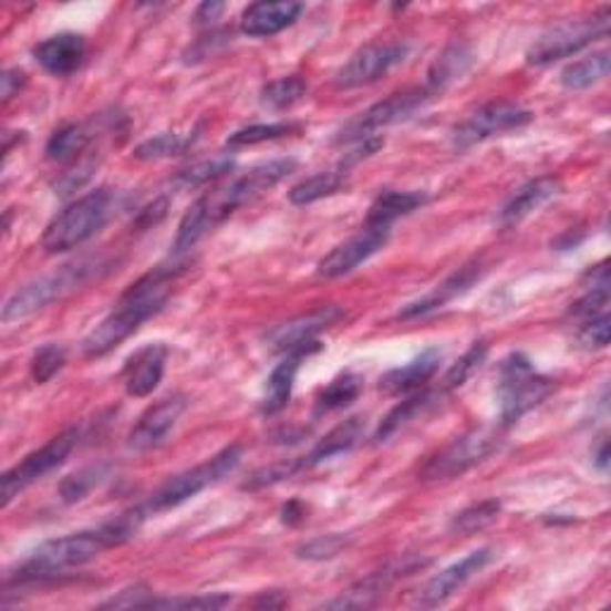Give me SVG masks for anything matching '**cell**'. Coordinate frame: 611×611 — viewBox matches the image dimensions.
<instances>
[{"label": "cell", "instance_id": "24", "mask_svg": "<svg viewBox=\"0 0 611 611\" xmlns=\"http://www.w3.org/2000/svg\"><path fill=\"white\" fill-rule=\"evenodd\" d=\"M301 12V3H253L241 14V32L253 39L275 37L292 27Z\"/></svg>", "mask_w": 611, "mask_h": 611}, {"label": "cell", "instance_id": "14", "mask_svg": "<svg viewBox=\"0 0 611 611\" xmlns=\"http://www.w3.org/2000/svg\"><path fill=\"white\" fill-rule=\"evenodd\" d=\"M390 239V227L365 225L359 235L346 239L340 247H334L323 261L318 263V275L325 280H338L356 270L361 263L369 261Z\"/></svg>", "mask_w": 611, "mask_h": 611}, {"label": "cell", "instance_id": "3", "mask_svg": "<svg viewBox=\"0 0 611 611\" xmlns=\"http://www.w3.org/2000/svg\"><path fill=\"white\" fill-rule=\"evenodd\" d=\"M187 263L158 266L151 270L139 282H134L125 294L120 297L117 309L103 318L82 342V354L86 359H101L111 354L122 342L139 330L148 318L165 309L167 299L173 294V284L185 272Z\"/></svg>", "mask_w": 611, "mask_h": 611}, {"label": "cell", "instance_id": "18", "mask_svg": "<svg viewBox=\"0 0 611 611\" xmlns=\"http://www.w3.org/2000/svg\"><path fill=\"white\" fill-rule=\"evenodd\" d=\"M423 567H425V561H421V559L387 563L385 569H380V571L371 573L369 578L359 580L356 586H351L346 592L340 594L338 600L328 602L325 607L328 609H365V607H373L382 598V594H385V590L394 583L396 578H404V576L414 573Z\"/></svg>", "mask_w": 611, "mask_h": 611}, {"label": "cell", "instance_id": "30", "mask_svg": "<svg viewBox=\"0 0 611 611\" xmlns=\"http://www.w3.org/2000/svg\"><path fill=\"white\" fill-rule=\"evenodd\" d=\"M91 130L86 125H65L51 134L45 144V158L53 163H72L82 156L91 144Z\"/></svg>", "mask_w": 611, "mask_h": 611}, {"label": "cell", "instance_id": "7", "mask_svg": "<svg viewBox=\"0 0 611 611\" xmlns=\"http://www.w3.org/2000/svg\"><path fill=\"white\" fill-rule=\"evenodd\" d=\"M501 442V425L473 427V431L464 433L462 437L452 439L447 447H442L433 456H427V462L418 470V478L425 483H437L464 476V473L476 468L478 464L487 462L495 452H499Z\"/></svg>", "mask_w": 611, "mask_h": 611}, {"label": "cell", "instance_id": "11", "mask_svg": "<svg viewBox=\"0 0 611 611\" xmlns=\"http://www.w3.org/2000/svg\"><path fill=\"white\" fill-rule=\"evenodd\" d=\"M433 99H435V94L425 84L400 91V94H392L385 101L371 105V108L363 111L359 117L346 122V127H342V132L334 136V142L351 144V142L369 139V136H375L373 132L396 125V122H402V120H408Z\"/></svg>", "mask_w": 611, "mask_h": 611}, {"label": "cell", "instance_id": "40", "mask_svg": "<svg viewBox=\"0 0 611 611\" xmlns=\"http://www.w3.org/2000/svg\"><path fill=\"white\" fill-rule=\"evenodd\" d=\"M301 127L299 125H292V122H272V125H251V127H244L239 132H235L232 136L227 139V146H256V144H263V142H275V139H282V136H289L299 132Z\"/></svg>", "mask_w": 611, "mask_h": 611}, {"label": "cell", "instance_id": "21", "mask_svg": "<svg viewBox=\"0 0 611 611\" xmlns=\"http://www.w3.org/2000/svg\"><path fill=\"white\" fill-rule=\"evenodd\" d=\"M37 63L53 76H70L82 68L86 58V41L82 34L63 32L41 41L34 49Z\"/></svg>", "mask_w": 611, "mask_h": 611}, {"label": "cell", "instance_id": "9", "mask_svg": "<svg viewBox=\"0 0 611 611\" xmlns=\"http://www.w3.org/2000/svg\"><path fill=\"white\" fill-rule=\"evenodd\" d=\"M609 20H611L609 8H602L600 12L590 14V18L569 20L547 29V32L535 39V43L528 49V63L538 68L557 63L561 58H569L578 51H583L586 45L594 43L598 39H607Z\"/></svg>", "mask_w": 611, "mask_h": 611}, {"label": "cell", "instance_id": "50", "mask_svg": "<svg viewBox=\"0 0 611 611\" xmlns=\"http://www.w3.org/2000/svg\"><path fill=\"white\" fill-rule=\"evenodd\" d=\"M225 10L222 3H204V6H198L196 10V22L198 24H206V22H213V20H218V14Z\"/></svg>", "mask_w": 611, "mask_h": 611}, {"label": "cell", "instance_id": "16", "mask_svg": "<svg viewBox=\"0 0 611 611\" xmlns=\"http://www.w3.org/2000/svg\"><path fill=\"white\" fill-rule=\"evenodd\" d=\"M344 315L340 306H323V309H315L311 313H303L294 320H287V323L278 325L268 332V344L278 354H289V351L315 344L318 334L332 328L338 320Z\"/></svg>", "mask_w": 611, "mask_h": 611}, {"label": "cell", "instance_id": "26", "mask_svg": "<svg viewBox=\"0 0 611 611\" xmlns=\"http://www.w3.org/2000/svg\"><path fill=\"white\" fill-rule=\"evenodd\" d=\"M363 433H365V418H359V416L346 418L340 425H334L323 439H318V445L309 454L301 456L303 470L323 464L332 456H340L349 449H354L359 445V439L363 437Z\"/></svg>", "mask_w": 611, "mask_h": 611}, {"label": "cell", "instance_id": "1", "mask_svg": "<svg viewBox=\"0 0 611 611\" xmlns=\"http://www.w3.org/2000/svg\"><path fill=\"white\" fill-rule=\"evenodd\" d=\"M146 514V509H136L130 514H122L94 530L72 532L65 535V538L43 542L18 569L6 576V590L49 583V580L60 578L70 569L84 567V563L96 559L105 549L125 545L132 535L139 530Z\"/></svg>", "mask_w": 611, "mask_h": 611}, {"label": "cell", "instance_id": "12", "mask_svg": "<svg viewBox=\"0 0 611 611\" xmlns=\"http://www.w3.org/2000/svg\"><path fill=\"white\" fill-rule=\"evenodd\" d=\"M532 122V113L514 101H493L470 113L452 134L456 148H470L497 134L521 130Z\"/></svg>", "mask_w": 611, "mask_h": 611}, {"label": "cell", "instance_id": "4", "mask_svg": "<svg viewBox=\"0 0 611 611\" xmlns=\"http://www.w3.org/2000/svg\"><path fill=\"white\" fill-rule=\"evenodd\" d=\"M113 213V191L96 189L76 198L63 213L45 227L41 237V249L45 253H65L94 237L99 229L108 222Z\"/></svg>", "mask_w": 611, "mask_h": 611}, {"label": "cell", "instance_id": "22", "mask_svg": "<svg viewBox=\"0 0 611 611\" xmlns=\"http://www.w3.org/2000/svg\"><path fill=\"white\" fill-rule=\"evenodd\" d=\"M480 275H483L480 263H466L464 268H458L456 272H452L445 282H439L431 294H425L423 299L408 303L406 309L400 311V318L402 320H414V318L433 313L437 309H445L449 301L466 294L468 289L480 280Z\"/></svg>", "mask_w": 611, "mask_h": 611}, {"label": "cell", "instance_id": "38", "mask_svg": "<svg viewBox=\"0 0 611 611\" xmlns=\"http://www.w3.org/2000/svg\"><path fill=\"white\" fill-rule=\"evenodd\" d=\"M485 356H487V344H485V342H476V344H473V346L466 351V354H464L462 359H458V361L452 365V369L447 371L445 380H442L439 390L445 392V394H449V392H454V390H458V387H464L466 382L473 377V373H476V371L480 369L483 361H485Z\"/></svg>", "mask_w": 611, "mask_h": 611}, {"label": "cell", "instance_id": "29", "mask_svg": "<svg viewBox=\"0 0 611 611\" xmlns=\"http://www.w3.org/2000/svg\"><path fill=\"white\" fill-rule=\"evenodd\" d=\"M442 396H445V392L442 390H435V392H418L414 396H408L406 402L396 404L390 414L385 416V421L380 423L377 433H375V442H387L394 433H400L404 425H408L414 418H418L421 414H425L427 408H431L433 404H437Z\"/></svg>", "mask_w": 611, "mask_h": 611}, {"label": "cell", "instance_id": "44", "mask_svg": "<svg viewBox=\"0 0 611 611\" xmlns=\"http://www.w3.org/2000/svg\"><path fill=\"white\" fill-rule=\"evenodd\" d=\"M229 602V594L213 592V594H196V598H175V600H156L153 598L146 609H196V611H213L222 609Z\"/></svg>", "mask_w": 611, "mask_h": 611}, {"label": "cell", "instance_id": "2", "mask_svg": "<svg viewBox=\"0 0 611 611\" xmlns=\"http://www.w3.org/2000/svg\"><path fill=\"white\" fill-rule=\"evenodd\" d=\"M297 170L294 158H275L251 167V170L232 177L222 187L206 191L179 220L175 237V253H185L194 249L213 227L232 216L235 210L256 201L268 189L278 187Z\"/></svg>", "mask_w": 611, "mask_h": 611}, {"label": "cell", "instance_id": "27", "mask_svg": "<svg viewBox=\"0 0 611 611\" xmlns=\"http://www.w3.org/2000/svg\"><path fill=\"white\" fill-rule=\"evenodd\" d=\"M427 204V194L423 191H394L387 189L382 191L371 210L369 218H365V225H380V227H392L394 220H400L408 213H414Z\"/></svg>", "mask_w": 611, "mask_h": 611}, {"label": "cell", "instance_id": "25", "mask_svg": "<svg viewBox=\"0 0 611 611\" xmlns=\"http://www.w3.org/2000/svg\"><path fill=\"white\" fill-rule=\"evenodd\" d=\"M559 191H561V179L552 177V175L528 182V185H524L509 198L507 204L501 206L499 222L504 227H509V225L526 220L530 213H535L540 206H545L549 198H555Z\"/></svg>", "mask_w": 611, "mask_h": 611}, {"label": "cell", "instance_id": "36", "mask_svg": "<svg viewBox=\"0 0 611 611\" xmlns=\"http://www.w3.org/2000/svg\"><path fill=\"white\" fill-rule=\"evenodd\" d=\"M108 476V464H96V466H86L82 470L72 473L70 478L60 483V499L65 504H76L86 499V495L94 490L101 480Z\"/></svg>", "mask_w": 611, "mask_h": 611}, {"label": "cell", "instance_id": "20", "mask_svg": "<svg viewBox=\"0 0 611 611\" xmlns=\"http://www.w3.org/2000/svg\"><path fill=\"white\" fill-rule=\"evenodd\" d=\"M167 361V346L165 344H148L136 351V354L127 361L125 371H122V380H125V390L130 396L144 400V396L153 394L160 385Z\"/></svg>", "mask_w": 611, "mask_h": 611}, {"label": "cell", "instance_id": "42", "mask_svg": "<svg viewBox=\"0 0 611 611\" xmlns=\"http://www.w3.org/2000/svg\"><path fill=\"white\" fill-rule=\"evenodd\" d=\"M65 361H68L65 346H60V344L41 346L34 354V359H32V377H34L37 385H43V382H49L51 377H55L60 371H63Z\"/></svg>", "mask_w": 611, "mask_h": 611}, {"label": "cell", "instance_id": "5", "mask_svg": "<svg viewBox=\"0 0 611 611\" xmlns=\"http://www.w3.org/2000/svg\"><path fill=\"white\" fill-rule=\"evenodd\" d=\"M557 382L535 371L528 356L511 354L499 365V421L507 427L555 394Z\"/></svg>", "mask_w": 611, "mask_h": 611}, {"label": "cell", "instance_id": "31", "mask_svg": "<svg viewBox=\"0 0 611 611\" xmlns=\"http://www.w3.org/2000/svg\"><path fill=\"white\" fill-rule=\"evenodd\" d=\"M607 74H609V53L598 51L588 58L576 60V63H571L569 68H563L561 84L569 91H583L607 80Z\"/></svg>", "mask_w": 611, "mask_h": 611}, {"label": "cell", "instance_id": "15", "mask_svg": "<svg viewBox=\"0 0 611 611\" xmlns=\"http://www.w3.org/2000/svg\"><path fill=\"white\" fill-rule=\"evenodd\" d=\"M493 557L495 555L490 547H480V549H476V552L466 555L462 561H456L445 571L433 576L425 583V588L418 592V607L433 609V607L445 604L452 594H456L468 583L470 578H476L487 567V563L493 561Z\"/></svg>", "mask_w": 611, "mask_h": 611}, {"label": "cell", "instance_id": "17", "mask_svg": "<svg viewBox=\"0 0 611 611\" xmlns=\"http://www.w3.org/2000/svg\"><path fill=\"white\" fill-rule=\"evenodd\" d=\"M185 408H187V396H182V394L165 396L163 402L151 406L146 414L136 421V425L132 427V433L127 437V447L132 452L156 449L160 442L170 435V431L177 425L182 414H185Z\"/></svg>", "mask_w": 611, "mask_h": 611}, {"label": "cell", "instance_id": "46", "mask_svg": "<svg viewBox=\"0 0 611 611\" xmlns=\"http://www.w3.org/2000/svg\"><path fill=\"white\" fill-rule=\"evenodd\" d=\"M91 173H94V160L80 163L76 167H72V170L63 173V175H60V179L55 182L58 194L65 196V194H72V191H76L80 187H84L86 182H89V177H91Z\"/></svg>", "mask_w": 611, "mask_h": 611}, {"label": "cell", "instance_id": "37", "mask_svg": "<svg viewBox=\"0 0 611 611\" xmlns=\"http://www.w3.org/2000/svg\"><path fill=\"white\" fill-rule=\"evenodd\" d=\"M499 511H501L499 499H485L480 504H473V507L454 516L452 530L462 532V535H473V532H478L490 524H495L499 518Z\"/></svg>", "mask_w": 611, "mask_h": 611}, {"label": "cell", "instance_id": "23", "mask_svg": "<svg viewBox=\"0 0 611 611\" xmlns=\"http://www.w3.org/2000/svg\"><path fill=\"white\" fill-rule=\"evenodd\" d=\"M442 363V351L439 349H425L421 356L408 361L402 369H394L382 375L380 390L390 396H400L408 392H418L427 385V380H433L439 371Z\"/></svg>", "mask_w": 611, "mask_h": 611}, {"label": "cell", "instance_id": "45", "mask_svg": "<svg viewBox=\"0 0 611 611\" xmlns=\"http://www.w3.org/2000/svg\"><path fill=\"white\" fill-rule=\"evenodd\" d=\"M611 338V318L609 313H600L590 320H586L583 325H580L578 340L588 349H604L609 344Z\"/></svg>", "mask_w": 611, "mask_h": 611}, {"label": "cell", "instance_id": "48", "mask_svg": "<svg viewBox=\"0 0 611 611\" xmlns=\"http://www.w3.org/2000/svg\"><path fill=\"white\" fill-rule=\"evenodd\" d=\"M24 82L27 80H24L22 70H6L3 72V103H8L12 96H18Z\"/></svg>", "mask_w": 611, "mask_h": 611}, {"label": "cell", "instance_id": "6", "mask_svg": "<svg viewBox=\"0 0 611 611\" xmlns=\"http://www.w3.org/2000/svg\"><path fill=\"white\" fill-rule=\"evenodd\" d=\"M101 268H103L101 261H86L84 258V261H80V263L63 266L55 272H49V275H43V278L24 284L6 301L3 323L10 325V323H18V320L34 315L37 311L45 309V306H51L53 301L74 292L76 287L89 282Z\"/></svg>", "mask_w": 611, "mask_h": 611}, {"label": "cell", "instance_id": "41", "mask_svg": "<svg viewBox=\"0 0 611 611\" xmlns=\"http://www.w3.org/2000/svg\"><path fill=\"white\" fill-rule=\"evenodd\" d=\"M351 545V535L342 532H332V535H320V538L306 542L297 549L299 559H309V561H323L342 555L344 549Z\"/></svg>", "mask_w": 611, "mask_h": 611}, {"label": "cell", "instance_id": "28", "mask_svg": "<svg viewBox=\"0 0 611 611\" xmlns=\"http://www.w3.org/2000/svg\"><path fill=\"white\" fill-rule=\"evenodd\" d=\"M363 392V377L356 373H344L334 377L330 385L318 392L315 404H313V418H323L334 411L346 408L354 404Z\"/></svg>", "mask_w": 611, "mask_h": 611}, {"label": "cell", "instance_id": "39", "mask_svg": "<svg viewBox=\"0 0 611 611\" xmlns=\"http://www.w3.org/2000/svg\"><path fill=\"white\" fill-rule=\"evenodd\" d=\"M196 136H182V134H158L153 136V139L144 142L136 146L134 156L139 160H158V158H170V156H179V153H185Z\"/></svg>", "mask_w": 611, "mask_h": 611}, {"label": "cell", "instance_id": "43", "mask_svg": "<svg viewBox=\"0 0 611 611\" xmlns=\"http://www.w3.org/2000/svg\"><path fill=\"white\" fill-rule=\"evenodd\" d=\"M299 470H303V464L301 458H289V462H280V464H272L268 468H261L256 470L253 476L244 483V490H263V487H270V485H278L282 480H289L292 476H297Z\"/></svg>", "mask_w": 611, "mask_h": 611}, {"label": "cell", "instance_id": "34", "mask_svg": "<svg viewBox=\"0 0 611 611\" xmlns=\"http://www.w3.org/2000/svg\"><path fill=\"white\" fill-rule=\"evenodd\" d=\"M309 86L301 80V76H280V80H272L261 89V103L270 111H287L297 105Z\"/></svg>", "mask_w": 611, "mask_h": 611}, {"label": "cell", "instance_id": "47", "mask_svg": "<svg viewBox=\"0 0 611 611\" xmlns=\"http://www.w3.org/2000/svg\"><path fill=\"white\" fill-rule=\"evenodd\" d=\"M153 600V594L144 588V586H134V588H127V590H122L117 598L108 600V602H103L101 607L103 609H132V607H142L146 609L148 602Z\"/></svg>", "mask_w": 611, "mask_h": 611}, {"label": "cell", "instance_id": "35", "mask_svg": "<svg viewBox=\"0 0 611 611\" xmlns=\"http://www.w3.org/2000/svg\"><path fill=\"white\" fill-rule=\"evenodd\" d=\"M232 170H235V158L232 156H216L210 160L191 163L189 167H185V170H179L175 175V185L182 187V189L201 187V185H208V182L218 179V177L232 173Z\"/></svg>", "mask_w": 611, "mask_h": 611}, {"label": "cell", "instance_id": "32", "mask_svg": "<svg viewBox=\"0 0 611 611\" xmlns=\"http://www.w3.org/2000/svg\"><path fill=\"white\" fill-rule=\"evenodd\" d=\"M346 185V173L342 170H328V173H318L306 177L299 185L289 189V201L294 206H309L313 201H320V198H328L332 194H338Z\"/></svg>", "mask_w": 611, "mask_h": 611}, {"label": "cell", "instance_id": "19", "mask_svg": "<svg viewBox=\"0 0 611 611\" xmlns=\"http://www.w3.org/2000/svg\"><path fill=\"white\" fill-rule=\"evenodd\" d=\"M318 349H320L318 342L309 344V346L294 349V351H289V354H284V359L278 365H275L270 377H268L266 394H263V402H261V414L263 416L280 414V411L289 404V400H292L297 373L301 369V361L309 359L311 354H315Z\"/></svg>", "mask_w": 611, "mask_h": 611}, {"label": "cell", "instance_id": "8", "mask_svg": "<svg viewBox=\"0 0 611 611\" xmlns=\"http://www.w3.org/2000/svg\"><path fill=\"white\" fill-rule=\"evenodd\" d=\"M241 462V445H229L220 449L218 454H213L206 458L204 464H198L185 473H177V476L167 478L156 493L151 495L146 501V511L148 514H160L167 509H175L179 504H185L187 499L196 497L198 493H204L206 487L220 483L227 478Z\"/></svg>", "mask_w": 611, "mask_h": 611}, {"label": "cell", "instance_id": "52", "mask_svg": "<svg viewBox=\"0 0 611 611\" xmlns=\"http://www.w3.org/2000/svg\"><path fill=\"white\" fill-rule=\"evenodd\" d=\"M272 594H275V592H270V598H268V594H263V598H261V600H256L253 604H256V607H282L284 600H282V598H280V600H272Z\"/></svg>", "mask_w": 611, "mask_h": 611}, {"label": "cell", "instance_id": "13", "mask_svg": "<svg viewBox=\"0 0 611 611\" xmlns=\"http://www.w3.org/2000/svg\"><path fill=\"white\" fill-rule=\"evenodd\" d=\"M408 55V43L404 41H377L369 43L351 55L346 63L334 74L338 89H361L377 82L396 65H402Z\"/></svg>", "mask_w": 611, "mask_h": 611}, {"label": "cell", "instance_id": "10", "mask_svg": "<svg viewBox=\"0 0 611 611\" xmlns=\"http://www.w3.org/2000/svg\"><path fill=\"white\" fill-rule=\"evenodd\" d=\"M80 445V431L76 427H70V431L60 433L51 442L32 454H27L18 466H12L10 470L3 473V480H0V504L8 507V504L24 493L29 485H34L43 476H49L55 468L63 466L70 454Z\"/></svg>", "mask_w": 611, "mask_h": 611}, {"label": "cell", "instance_id": "51", "mask_svg": "<svg viewBox=\"0 0 611 611\" xmlns=\"http://www.w3.org/2000/svg\"><path fill=\"white\" fill-rule=\"evenodd\" d=\"M303 516H306V509L301 507V501H289L287 507L282 509V521L284 524H299Z\"/></svg>", "mask_w": 611, "mask_h": 611}, {"label": "cell", "instance_id": "49", "mask_svg": "<svg viewBox=\"0 0 611 611\" xmlns=\"http://www.w3.org/2000/svg\"><path fill=\"white\" fill-rule=\"evenodd\" d=\"M592 464L598 466L600 470L609 468V439H607V435L598 437V447L592 449Z\"/></svg>", "mask_w": 611, "mask_h": 611}, {"label": "cell", "instance_id": "33", "mask_svg": "<svg viewBox=\"0 0 611 611\" xmlns=\"http://www.w3.org/2000/svg\"><path fill=\"white\" fill-rule=\"evenodd\" d=\"M468 68H470V53L464 49V45H452V49L442 53L437 63L433 65L431 74H427L425 86L431 89L435 96H439L452 82L462 80V74H466Z\"/></svg>", "mask_w": 611, "mask_h": 611}]
</instances>
